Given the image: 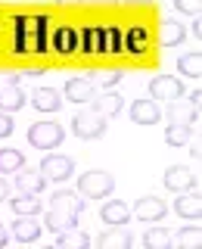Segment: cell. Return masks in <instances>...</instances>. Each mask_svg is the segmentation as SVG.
<instances>
[{"mask_svg": "<svg viewBox=\"0 0 202 249\" xmlns=\"http://www.w3.org/2000/svg\"><path fill=\"white\" fill-rule=\"evenodd\" d=\"M112 190H115V178L103 168H90L78 178V193L84 199H106Z\"/></svg>", "mask_w": 202, "mask_h": 249, "instance_id": "cell-1", "label": "cell"}, {"mask_svg": "<svg viewBox=\"0 0 202 249\" xmlns=\"http://www.w3.org/2000/svg\"><path fill=\"white\" fill-rule=\"evenodd\" d=\"M66 140V128L59 122H34L28 128V143L34 150H56Z\"/></svg>", "mask_w": 202, "mask_h": 249, "instance_id": "cell-2", "label": "cell"}, {"mask_svg": "<svg viewBox=\"0 0 202 249\" xmlns=\"http://www.w3.org/2000/svg\"><path fill=\"white\" fill-rule=\"evenodd\" d=\"M106 115H100L97 109H87V112H78L72 119V134L81 140H97L106 134Z\"/></svg>", "mask_w": 202, "mask_h": 249, "instance_id": "cell-3", "label": "cell"}, {"mask_svg": "<svg viewBox=\"0 0 202 249\" xmlns=\"http://www.w3.org/2000/svg\"><path fill=\"white\" fill-rule=\"evenodd\" d=\"M41 175L47 181H68V178L75 175V159H68V156L62 153H47L44 162H41Z\"/></svg>", "mask_w": 202, "mask_h": 249, "instance_id": "cell-4", "label": "cell"}, {"mask_svg": "<svg viewBox=\"0 0 202 249\" xmlns=\"http://www.w3.org/2000/svg\"><path fill=\"white\" fill-rule=\"evenodd\" d=\"M150 97L152 100H165V103H174V100L184 97V84L181 78H171V75H155L150 81Z\"/></svg>", "mask_w": 202, "mask_h": 249, "instance_id": "cell-5", "label": "cell"}, {"mask_svg": "<svg viewBox=\"0 0 202 249\" xmlns=\"http://www.w3.org/2000/svg\"><path fill=\"white\" fill-rule=\"evenodd\" d=\"M134 215L140 221L152 224V221H162V218L168 215V206H165V199H159V196H140L137 206H134Z\"/></svg>", "mask_w": 202, "mask_h": 249, "instance_id": "cell-6", "label": "cell"}, {"mask_svg": "<svg viewBox=\"0 0 202 249\" xmlns=\"http://www.w3.org/2000/svg\"><path fill=\"white\" fill-rule=\"evenodd\" d=\"M199 119V106L193 100H174L168 103V124H193Z\"/></svg>", "mask_w": 202, "mask_h": 249, "instance_id": "cell-7", "label": "cell"}, {"mask_svg": "<svg viewBox=\"0 0 202 249\" xmlns=\"http://www.w3.org/2000/svg\"><path fill=\"white\" fill-rule=\"evenodd\" d=\"M47 187V178L41 175V168H25L22 165L16 171V190L19 193H41Z\"/></svg>", "mask_w": 202, "mask_h": 249, "instance_id": "cell-8", "label": "cell"}, {"mask_svg": "<svg viewBox=\"0 0 202 249\" xmlns=\"http://www.w3.org/2000/svg\"><path fill=\"white\" fill-rule=\"evenodd\" d=\"M100 218H103V224H109V228H124L131 221V209L121 199H109L100 209Z\"/></svg>", "mask_w": 202, "mask_h": 249, "instance_id": "cell-9", "label": "cell"}, {"mask_svg": "<svg viewBox=\"0 0 202 249\" xmlns=\"http://www.w3.org/2000/svg\"><path fill=\"white\" fill-rule=\"evenodd\" d=\"M162 119V112H159V103H155V100H134V103H131V122L134 124H146V128H150V124H155Z\"/></svg>", "mask_w": 202, "mask_h": 249, "instance_id": "cell-10", "label": "cell"}, {"mask_svg": "<svg viewBox=\"0 0 202 249\" xmlns=\"http://www.w3.org/2000/svg\"><path fill=\"white\" fill-rule=\"evenodd\" d=\"M165 187L168 190H174V193H184V190H190L193 184H196V175H193L186 165H171L168 171H165Z\"/></svg>", "mask_w": 202, "mask_h": 249, "instance_id": "cell-11", "label": "cell"}, {"mask_svg": "<svg viewBox=\"0 0 202 249\" xmlns=\"http://www.w3.org/2000/svg\"><path fill=\"white\" fill-rule=\"evenodd\" d=\"M66 97L72 100V103H93L97 88H93L90 78H68L66 81Z\"/></svg>", "mask_w": 202, "mask_h": 249, "instance_id": "cell-12", "label": "cell"}, {"mask_svg": "<svg viewBox=\"0 0 202 249\" xmlns=\"http://www.w3.org/2000/svg\"><path fill=\"white\" fill-rule=\"evenodd\" d=\"M25 103L28 97L19 84H0V112H19Z\"/></svg>", "mask_w": 202, "mask_h": 249, "instance_id": "cell-13", "label": "cell"}, {"mask_svg": "<svg viewBox=\"0 0 202 249\" xmlns=\"http://www.w3.org/2000/svg\"><path fill=\"white\" fill-rule=\"evenodd\" d=\"M13 237L19 240V243H34V240L41 237V224L34 221V215H16Z\"/></svg>", "mask_w": 202, "mask_h": 249, "instance_id": "cell-14", "label": "cell"}, {"mask_svg": "<svg viewBox=\"0 0 202 249\" xmlns=\"http://www.w3.org/2000/svg\"><path fill=\"white\" fill-rule=\"evenodd\" d=\"M31 106H34L37 112H56V109H62V97H59V90H53V88H37L31 93Z\"/></svg>", "mask_w": 202, "mask_h": 249, "instance_id": "cell-15", "label": "cell"}, {"mask_svg": "<svg viewBox=\"0 0 202 249\" xmlns=\"http://www.w3.org/2000/svg\"><path fill=\"white\" fill-rule=\"evenodd\" d=\"M131 233L124 231V228H109L106 233H100L97 237V246L100 249H131Z\"/></svg>", "mask_w": 202, "mask_h": 249, "instance_id": "cell-16", "label": "cell"}, {"mask_svg": "<svg viewBox=\"0 0 202 249\" xmlns=\"http://www.w3.org/2000/svg\"><path fill=\"white\" fill-rule=\"evenodd\" d=\"M174 212L181 215V218H186V221H199V215H202V199L184 190V196L174 199Z\"/></svg>", "mask_w": 202, "mask_h": 249, "instance_id": "cell-17", "label": "cell"}, {"mask_svg": "<svg viewBox=\"0 0 202 249\" xmlns=\"http://www.w3.org/2000/svg\"><path fill=\"white\" fill-rule=\"evenodd\" d=\"M78 224V212H66V209H50L47 212V231L53 233H62L68 228H75Z\"/></svg>", "mask_w": 202, "mask_h": 249, "instance_id": "cell-18", "label": "cell"}, {"mask_svg": "<svg viewBox=\"0 0 202 249\" xmlns=\"http://www.w3.org/2000/svg\"><path fill=\"white\" fill-rule=\"evenodd\" d=\"M50 209H66V212H78V215H81L84 199H81V193H72V190H56V193L50 196Z\"/></svg>", "mask_w": 202, "mask_h": 249, "instance_id": "cell-19", "label": "cell"}, {"mask_svg": "<svg viewBox=\"0 0 202 249\" xmlns=\"http://www.w3.org/2000/svg\"><path fill=\"white\" fill-rule=\"evenodd\" d=\"M186 37V31H184V25L181 22H174V19H165L159 25V44L162 47H177Z\"/></svg>", "mask_w": 202, "mask_h": 249, "instance_id": "cell-20", "label": "cell"}, {"mask_svg": "<svg viewBox=\"0 0 202 249\" xmlns=\"http://www.w3.org/2000/svg\"><path fill=\"white\" fill-rule=\"evenodd\" d=\"M143 246L146 249H171V231L152 221V228L143 233Z\"/></svg>", "mask_w": 202, "mask_h": 249, "instance_id": "cell-21", "label": "cell"}, {"mask_svg": "<svg viewBox=\"0 0 202 249\" xmlns=\"http://www.w3.org/2000/svg\"><path fill=\"white\" fill-rule=\"evenodd\" d=\"M56 246L59 249H87L90 246V237L84 231H78V228H68V231H62L59 237H56Z\"/></svg>", "mask_w": 202, "mask_h": 249, "instance_id": "cell-22", "label": "cell"}, {"mask_svg": "<svg viewBox=\"0 0 202 249\" xmlns=\"http://www.w3.org/2000/svg\"><path fill=\"white\" fill-rule=\"evenodd\" d=\"M10 206H13L16 215H37L44 209L41 199H37V193H19L16 199H10Z\"/></svg>", "mask_w": 202, "mask_h": 249, "instance_id": "cell-23", "label": "cell"}, {"mask_svg": "<svg viewBox=\"0 0 202 249\" xmlns=\"http://www.w3.org/2000/svg\"><path fill=\"white\" fill-rule=\"evenodd\" d=\"M22 165H25V159H22L19 150H13V146H3V150H0V175H16Z\"/></svg>", "mask_w": 202, "mask_h": 249, "instance_id": "cell-24", "label": "cell"}, {"mask_svg": "<svg viewBox=\"0 0 202 249\" xmlns=\"http://www.w3.org/2000/svg\"><path fill=\"white\" fill-rule=\"evenodd\" d=\"M93 103H97L93 109H97L100 115H106V119H112V115H118V112H121V106H124L118 93H103V97H93Z\"/></svg>", "mask_w": 202, "mask_h": 249, "instance_id": "cell-25", "label": "cell"}, {"mask_svg": "<svg viewBox=\"0 0 202 249\" xmlns=\"http://www.w3.org/2000/svg\"><path fill=\"white\" fill-rule=\"evenodd\" d=\"M190 137H193L190 124H168V128H165V143L168 146H186Z\"/></svg>", "mask_w": 202, "mask_h": 249, "instance_id": "cell-26", "label": "cell"}, {"mask_svg": "<svg viewBox=\"0 0 202 249\" xmlns=\"http://www.w3.org/2000/svg\"><path fill=\"white\" fill-rule=\"evenodd\" d=\"M177 69H181V75H190V78H196L199 81V75H202V53H184L181 59H177Z\"/></svg>", "mask_w": 202, "mask_h": 249, "instance_id": "cell-27", "label": "cell"}, {"mask_svg": "<svg viewBox=\"0 0 202 249\" xmlns=\"http://www.w3.org/2000/svg\"><path fill=\"white\" fill-rule=\"evenodd\" d=\"M75 47H78V35H75V28H59L56 31V50L59 53H72L75 50Z\"/></svg>", "mask_w": 202, "mask_h": 249, "instance_id": "cell-28", "label": "cell"}, {"mask_svg": "<svg viewBox=\"0 0 202 249\" xmlns=\"http://www.w3.org/2000/svg\"><path fill=\"white\" fill-rule=\"evenodd\" d=\"M81 50H87V53H100L103 50V28H84V47Z\"/></svg>", "mask_w": 202, "mask_h": 249, "instance_id": "cell-29", "label": "cell"}, {"mask_svg": "<svg viewBox=\"0 0 202 249\" xmlns=\"http://www.w3.org/2000/svg\"><path fill=\"white\" fill-rule=\"evenodd\" d=\"M146 44H150V35H146V31L140 28V25L128 31V50H131V53H143V50H146Z\"/></svg>", "mask_w": 202, "mask_h": 249, "instance_id": "cell-30", "label": "cell"}, {"mask_svg": "<svg viewBox=\"0 0 202 249\" xmlns=\"http://www.w3.org/2000/svg\"><path fill=\"white\" fill-rule=\"evenodd\" d=\"M90 81H93V88H115V84L121 81V72H115V69H106V72H97Z\"/></svg>", "mask_w": 202, "mask_h": 249, "instance_id": "cell-31", "label": "cell"}, {"mask_svg": "<svg viewBox=\"0 0 202 249\" xmlns=\"http://www.w3.org/2000/svg\"><path fill=\"white\" fill-rule=\"evenodd\" d=\"M177 243L184 249H196L199 246V228H193V224H186V228L177 233Z\"/></svg>", "mask_w": 202, "mask_h": 249, "instance_id": "cell-32", "label": "cell"}, {"mask_svg": "<svg viewBox=\"0 0 202 249\" xmlns=\"http://www.w3.org/2000/svg\"><path fill=\"white\" fill-rule=\"evenodd\" d=\"M103 50L121 53V35H118V28H103Z\"/></svg>", "mask_w": 202, "mask_h": 249, "instance_id": "cell-33", "label": "cell"}, {"mask_svg": "<svg viewBox=\"0 0 202 249\" xmlns=\"http://www.w3.org/2000/svg\"><path fill=\"white\" fill-rule=\"evenodd\" d=\"M199 6H202V0H174V10L186 13V16H199Z\"/></svg>", "mask_w": 202, "mask_h": 249, "instance_id": "cell-34", "label": "cell"}, {"mask_svg": "<svg viewBox=\"0 0 202 249\" xmlns=\"http://www.w3.org/2000/svg\"><path fill=\"white\" fill-rule=\"evenodd\" d=\"M10 134H13V119H10V112H0V140Z\"/></svg>", "mask_w": 202, "mask_h": 249, "instance_id": "cell-35", "label": "cell"}, {"mask_svg": "<svg viewBox=\"0 0 202 249\" xmlns=\"http://www.w3.org/2000/svg\"><path fill=\"white\" fill-rule=\"evenodd\" d=\"M0 199H10V184L0 178Z\"/></svg>", "mask_w": 202, "mask_h": 249, "instance_id": "cell-36", "label": "cell"}, {"mask_svg": "<svg viewBox=\"0 0 202 249\" xmlns=\"http://www.w3.org/2000/svg\"><path fill=\"white\" fill-rule=\"evenodd\" d=\"M6 240H10V233H6V228H3V224H0V249L6 246Z\"/></svg>", "mask_w": 202, "mask_h": 249, "instance_id": "cell-37", "label": "cell"}, {"mask_svg": "<svg viewBox=\"0 0 202 249\" xmlns=\"http://www.w3.org/2000/svg\"><path fill=\"white\" fill-rule=\"evenodd\" d=\"M193 31H196V41L202 37V22H199V16H196V25H193Z\"/></svg>", "mask_w": 202, "mask_h": 249, "instance_id": "cell-38", "label": "cell"}, {"mask_svg": "<svg viewBox=\"0 0 202 249\" xmlns=\"http://www.w3.org/2000/svg\"><path fill=\"white\" fill-rule=\"evenodd\" d=\"M131 3H150V0H131Z\"/></svg>", "mask_w": 202, "mask_h": 249, "instance_id": "cell-39", "label": "cell"}, {"mask_svg": "<svg viewBox=\"0 0 202 249\" xmlns=\"http://www.w3.org/2000/svg\"><path fill=\"white\" fill-rule=\"evenodd\" d=\"M59 3H78V0H59Z\"/></svg>", "mask_w": 202, "mask_h": 249, "instance_id": "cell-40", "label": "cell"}, {"mask_svg": "<svg viewBox=\"0 0 202 249\" xmlns=\"http://www.w3.org/2000/svg\"><path fill=\"white\" fill-rule=\"evenodd\" d=\"M0 84H3V75H0Z\"/></svg>", "mask_w": 202, "mask_h": 249, "instance_id": "cell-41", "label": "cell"}]
</instances>
